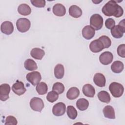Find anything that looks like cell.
Returning <instances> with one entry per match:
<instances>
[{
	"instance_id": "d4e9b609",
	"label": "cell",
	"mask_w": 125,
	"mask_h": 125,
	"mask_svg": "<svg viewBox=\"0 0 125 125\" xmlns=\"http://www.w3.org/2000/svg\"><path fill=\"white\" fill-rule=\"evenodd\" d=\"M88 106L89 102L88 100L84 98L79 99L76 102V106L81 111L85 110L87 109Z\"/></svg>"
},
{
	"instance_id": "f1b7e54d",
	"label": "cell",
	"mask_w": 125,
	"mask_h": 125,
	"mask_svg": "<svg viewBox=\"0 0 125 125\" xmlns=\"http://www.w3.org/2000/svg\"><path fill=\"white\" fill-rule=\"evenodd\" d=\"M67 114L70 119L74 120L76 118L78 113L74 106L72 105H68L67 107Z\"/></svg>"
},
{
	"instance_id": "ba28073f",
	"label": "cell",
	"mask_w": 125,
	"mask_h": 125,
	"mask_svg": "<svg viewBox=\"0 0 125 125\" xmlns=\"http://www.w3.org/2000/svg\"><path fill=\"white\" fill-rule=\"evenodd\" d=\"M12 90L18 96L23 95L26 91L23 83L19 81H17V82L13 84L12 86Z\"/></svg>"
},
{
	"instance_id": "52a82bcc",
	"label": "cell",
	"mask_w": 125,
	"mask_h": 125,
	"mask_svg": "<svg viewBox=\"0 0 125 125\" xmlns=\"http://www.w3.org/2000/svg\"><path fill=\"white\" fill-rule=\"evenodd\" d=\"M65 104L62 102L56 104L52 108V113L56 116H61L63 115L65 112Z\"/></svg>"
},
{
	"instance_id": "f546056e",
	"label": "cell",
	"mask_w": 125,
	"mask_h": 125,
	"mask_svg": "<svg viewBox=\"0 0 125 125\" xmlns=\"http://www.w3.org/2000/svg\"><path fill=\"white\" fill-rule=\"evenodd\" d=\"M52 90L53 91L58 93L59 94H61L64 91V85L61 83L57 82L53 84Z\"/></svg>"
},
{
	"instance_id": "484cf974",
	"label": "cell",
	"mask_w": 125,
	"mask_h": 125,
	"mask_svg": "<svg viewBox=\"0 0 125 125\" xmlns=\"http://www.w3.org/2000/svg\"><path fill=\"white\" fill-rule=\"evenodd\" d=\"M25 68L28 71L35 70L38 68V66L36 62L32 59H27L24 63Z\"/></svg>"
},
{
	"instance_id": "603a6c76",
	"label": "cell",
	"mask_w": 125,
	"mask_h": 125,
	"mask_svg": "<svg viewBox=\"0 0 125 125\" xmlns=\"http://www.w3.org/2000/svg\"><path fill=\"white\" fill-rule=\"evenodd\" d=\"M18 11L19 13L21 15L27 16L31 14V9L28 5L25 3H23L20 4L18 6Z\"/></svg>"
},
{
	"instance_id": "1f68e13d",
	"label": "cell",
	"mask_w": 125,
	"mask_h": 125,
	"mask_svg": "<svg viewBox=\"0 0 125 125\" xmlns=\"http://www.w3.org/2000/svg\"><path fill=\"white\" fill-rule=\"evenodd\" d=\"M99 39L103 43L104 48H108L110 46L111 44V41L108 37L104 35L100 37Z\"/></svg>"
},
{
	"instance_id": "ffe728a7",
	"label": "cell",
	"mask_w": 125,
	"mask_h": 125,
	"mask_svg": "<svg viewBox=\"0 0 125 125\" xmlns=\"http://www.w3.org/2000/svg\"><path fill=\"white\" fill-rule=\"evenodd\" d=\"M103 112L104 116L106 118L110 119H114L115 118L114 109L113 107L110 105L105 106L103 110Z\"/></svg>"
},
{
	"instance_id": "8d00e7d4",
	"label": "cell",
	"mask_w": 125,
	"mask_h": 125,
	"mask_svg": "<svg viewBox=\"0 0 125 125\" xmlns=\"http://www.w3.org/2000/svg\"><path fill=\"white\" fill-rule=\"evenodd\" d=\"M101 1H102V0H101L100 1H99V2H98V3H99V2H101ZM92 2H93L95 3L96 4H97V1H92Z\"/></svg>"
},
{
	"instance_id": "7c38bea8",
	"label": "cell",
	"mask_w": 125,
	"mask_h": 125,
	"mask_svg": "<svg viewBox=\"0 0 125 125\" xmlns=\"http://www.w3.org/2000/svg\"><path fill=\"white\" fill-rule=\"evenodd\" d=\"M83 37L86 40L91 39L95 35V30L90 25H86L82 29Z\"/></svg>"
},
{
	"instance_id": "3957f363",
	"label": "cell",
	"mask_w": 125,
	"mask_h": 125,
	"mask_svg": "<svg viewBox=\"0 0 125 125\" xmlns=\"http://www.w3.org/2000/svg\"><path fill=\"white\" fill-rule=\"evenodd\" d=\"M103 18L98 14H94L91 16L90 19V24L95 30L101 29L103 25Z\"/></svg>"
},
{
	"instance_id": "5bb4252c",
	"label": "cell",
	"mask_w": 125,
	"mask_h": 125,
	"mask_svg": "<svg viewBox=\"0 0 125 125\" xmlns=\"http://www.w3.org/2000/svg\"><path fill=\"white\" fill-rule=\"evenodd\" d=\"M53 14L58 17L63 16L66 13V9L64 5L61 3H56L53 7Z\"/></svg>"
},
{
	"instance_id": "6da1fadb",
	"label": "cell",
	"mask_w": 125,
	"mask_h": 125,
	"mask_svg": "<svg viewBox=\"0 0 125 125\" xmlns=\"http://www.w3.org/2000/svg\"><path fill=\"white\" fill-rule=\"evenodd\" d=\"M102 11L106 16H113L116 18L122 17L124 13L122 7L117 3L116 1L112 0L108 1L103 7Z\"/></svg>"
},
{
	"instance_id": "8992f818",
	"label": "cell",
	"mask_w": 125,
	"mask_h": 125,
	"mask_svg": "<svg viewBox=\"0 0 125 125\" xmlns=\"http://www.w3.org/2000/svg\"><path fill=\"white\" fill-rule=\"evenodd\" d=\"M26 80L33 85L35 86L40 83L42 79L40 73L38 71H33L28 73L26 76Z\"/></svg>"
},
{
	"instance_id": "836d02e7",
	"label": "cell",
	"mask_w": 125,
	"mask_h": 125,
	"mask_svg": "<svg viewBox=\"0 0 125 125\" xmlns=\"http://www.w3.org/2000/svg\"><path fill=\"white\" fill-rule=\"evenodd\" d=\"M18 123L16 118L13 116H8L5 119V125H16Z\"/></svg>"
},
{
	"instance_id": "d590c367",
	"label": "cell",
	"mask_w": 125,
	"mask_h": 125,
	"mask_svg": "<svg viewBox=\"0 0 125 125\" xmlns=\"http://www.w3.org/2000/svg\"><path fill=\"white\" fill-rule=\"evenodd\" d=\"M115 25V21L112 18H108L105 21V27L109 29H111Z\"/></svg>"
},
{
	"instance_id": "9c48e42d",
	"label": "cell",
	"mask_w": 125,
	"mask_h": 125,
	"mask_svg": "<svg viewBox=\"0 0 125 125\" xmlns=\"http://www.w3.org/2000/svg\"><path fill=\"white\" fill-rule=\"evenodd\" d=\"M113 59V55L111 52L109 51L102 53L99 57L100 62L104 65L109 64L112 62Z\"/></svg>"
},
{
	"instance_id": "d6986e66",
	"label": "cell",
	"mask_w": 125,
	"mask_h": 125,
	"mask_svg": "<svg viewBox=\"0 0 125 125\" xmlns=\"http://www.w3.org/2000/svg\"><path fill=\"white\" fill-rule=\"evenodd\" d=\"M44 55V51L39 48H34L30 51V55L36 60H41Z\"/></svg>"
},
{
	"instance_id": "4dcf8cb0",
	"label": "cell",
	"mask_w": 125,
	"mask_h": 125,
	"mask_svg": "<svg viewBox=\"0 0 125 125\" xmlns=\"http://www.w3.org/2000/svg\"><path fill=\"white\" fill-rule=\"evenodd\" d=\"M59 98V94L54 91H50L46 96L47 100L50 103H54L58 100Z\"/></svg>"
},
{
	"instance_id": "8fae6325",
	"label": "cell",
	"mask_w": 125,
	"mask_h": 125,
	"mask_svg": "<svg viewBox=\"0 0 125 125\" xmlns=\"http://www.w3.org/2000/svg\"><path fill=\"white\" fill-rule=\"evenodd\" d=\"M89 48L91 52L93 53H98L104 49V47L103 43L98 39L91 42L89 44Z\"/></svg>"
},
{
	"instance_id": "ac0fdd59",
	"label": "cell",
	"mask_w": 125,
	"mask_h": 125,
	"mask_svg": "<svg viewBox=\"0 0 125 125\" xmlns=\"http://www.w3.org/2000/svg\"><path fill=\"white\" fill-rule=\"evenodd\" d=\"M69 15L75 18H78L80 17L83 13L82 9L76 5H71L69 8Z\"/></svg>"
},
{
	"instance_id": "5b68a950",
	"label": "cell",
	"mask_w": 125,
	"mask_h": 125,
	"mask_svg": "<svg viewBox=\"0 0 125 125\" xmlns=\"http://www.w3.org/2000/svg\"><path fill=\"white\" fill-rule=\"evenodd\" d=\"M30 106L33 110L41 112L44 107V103L42 99L33 97L30 101Z\"/></svg>"
},
{
	"instance_id": "9a60e30c",
	"label": "cell",
	"mask_w": 125,
	"mask_h": 125,
	"mask_svg": "<svg viewBox=\"0 0 125 125\" xmlns=\"http://www.w3.org/2000/svg\"><path fill=\"white\" fill-rule=\"evenodd\" d=\"M93 81L95 84L99 87H104L105 85L106 80L104 76L100 73H97L93 78Z\"/></svg>"
},
{
	"instance_id": "2e32d148",
	"label": "cell",
	"mask_w": 125,
	"mask_h": 125,
	"mask_svg": "<svg viewBox=\"0 0 125 125\" xmlns=\"http://www.w3.org/2000/svg\"><path fill=\"white\" fill-rule=\"evenodd\" d=\"M125 28H123L119 25H115L111 29V33L112 36L116 39H119L123 37L125 31Z\"/></svg>"
},
{
	"instance_id": "d6a6232c",
	"label": "cell",
	"mask_w": 125,
	"mask_h": 125,
	"mask_svg": "<svg viewBox=\"0 0 125 125\" xmlns=\"http://www.w3.org/2000/svg\"><path fill=\"white\" fill-rule=\"evenodd\" d=\"M32 4L37 7H43L45 5V1L44 0H31Z\"/></svg>"
},
{
	"instance_id": "44dd1931",
	"label": "cell",
	"mask_w": 125,
	"mask_h": 125,
	"mask_svg": "<svg viewBox=\"0 0 125 125\" xmlns=\"http://www.w3.org/2000/svg\"><path fill=\"white\" fill-rule=\"evenodd\" d=\"M80 95L79 89L76 87H72L68 89L66 93V97L69 100H74Z\"/></svg>"
},
{
	"instance_id": "277c9868",
	"label": "cell",
	"mask_w": 125,
	"mask_h": 125,
	"mask_svg": "<svg viewBox=\"0 0 125 125\" xmlns=\"http://www.w3.org/2000/svg\"><path fill=\"white\" fill-rule=\"evenodd\" d=\"M17 29L21 33L27 32L31 26L30 21L26 18H20L16 22Z\"/></svg>"
},
{
	"instance_id": "4fadbf2b",
	"label": "cell",
	"mask_w": 125,
	"mask_h": 125,
	"mask_svg": "<svg viewBox=\"0 0 125 125\" xmlns=\"http://www.w3.org/2000/svg\"><path fill=\"white\" fill-rule=\"evenodd\" d=\"M1 31L6 34L10 35L12 34L14 31V26L13 23L9 21H5L3 22L0 26Z\"/></svg>"
},
{
	"instance_id": "83f0119b",
	"label": "cell",
	"mask_w": 125,
	"mask_h": 125,
	"mask_svg": "<svg viewBox=\"0 0 125 125\" xmlns=\"http://www.w3.org/2000/svg\"><path fill=\"white\" fill-rule=\"evenodd\" d=\"M36 89L39 95H44L47 92V85L44 82H40L37 85Z\"/></svg>"
},
{
	"instance_id": "30bf717a",
	"label": "cell",
	"mask_w": 125,
	"mask_h": 125,
	"mask_svg": "<svg viewBox=\"0 0 125 125\" xmlns=\"http://www.w3.org/2000/svg\"><path fill=\"white\" fill-rule=\"evenodd\" d=\"M10 91V86L7 83H3L0 86V99L5 101L9 98V94Z\"/></svg>"
},
{
	"instance_id": "7a4b0ae2",
	"label": "cell",
	"mask_w": 125,
	"mask_h": 125,
	"mask_svg": "<svg viewBox=\"0 0 125 125\" xmlns=\"http://www.w3.org/2000/svg\"><path fill=\"white\" fill-rule=\"evenodd\" d=\"M109 90L112 95L115 98H119L122 96L124 88L122 84L117 82H113L109 86Z\"/></svg>"
},
{
	"instance_id": "e575fe53",
	"label": "cell",
	"mask_w": 125,
	"mask_h": 125,
	"mask_svg": "<svg viewBox=\"0 0 125 125\" xmlns=\"http://www.w3.org/2000/svg\"><path fill=\"white\" fill-rule=\"evenodd\" d=\"M117 53L118 55L122 58L125 57V44H122L119 45L117 48Z\"/></svg>"
},
{
	"instance_id": "7402d4cb",
	"label": "cell",
	"mask_w": 125,
	"mask_h": 125,
	"mask_svg": "<svg viewBox=\"0 0 125 125\" xmlns=\"http://www.w3.org/2000/svg\"><path fill=\"white\" fill-rule=\"evenodd\" d=\"M124 65L123 63L120 61L114 62L111 65V70L115 73H120L123 70Z\"/></svg>"
},
{
	"instance_id": "4316f807",
	"label": "cell",
	"mask_w": 125,
	"mask_h": 125,
	"mask_svg": "<svg viewBox=\"0 0 125 125\" xmlns=\"http://www.w3.org/2000/svg\"><path fill=\"white\" fill-rule=\"evenodd\" d=\"M98 98L101 102L105 103H109L111 100L109 94L105 91L99 92L98 94Z\"/></svg>"
},
{
	"instance_id": "e0dca14e",
	"label": "cell",
	"mask_w": 125,
	"mask_h": 125,
	"mask_svg": "<svg viewBox=\"0 0 125 125\" xmlns=\"http://www.w3.org/2000/svg\"><path fill=\"white\" fill-rule=\"evenodd\" d=\"M83 92L85 96L92 98L95 95V90L94 87L91 84L87 83L83 86Z\"/></svg>"
},
{
	"instance_id": "cb8c5ba5",
	"label": "cell",
	"mask_w": 125,
	"mask_h": 125,
	"mask_svg": "<svg viewBox=\"0 0 125 125\" xmlns=\"http://www.w3.org/2000/svg\"><path fill=\"white\" fill-rule=\"evenodd\" d=\"M64 74V68L62 64H58L54 68V75L58 79H60L63 78Z\"/></svg>"
}]
</instances>
